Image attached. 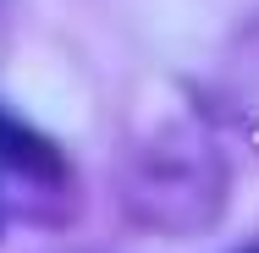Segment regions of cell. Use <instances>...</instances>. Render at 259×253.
I'll use <instances>...</instances> for the list:
<instances>
[{
	"label": "cell",
	"instance_id": "1",
	"mask_svg": "<svg viewBox=\"0 0 259 253\" xmlns=\"http://www.w3.org/2000/svg\"><path fill=\"white\" fill-rule=\"evenodd\" d=\"M0 171H11L22 182H39V187H61L66 182V154L50 132H39L33 121H22L0 105Z\"/></svg>",
	"mask_w": 259,
	"mask_h": 253
},
{
	"label": "cell",
	"instance_id": "2",
	"mask_svg": "<svg viewBox=\"0 0 259 253\" xmlns=\"http://www.w3.org/2000/svg\"><path fill=\"white\" fill-rule=\"evenodd\" d=\"M248 253H259V248H248Z\"/></svg>",
	"mask_w": 259,
	"mask_h": 253
}]
</instances>
